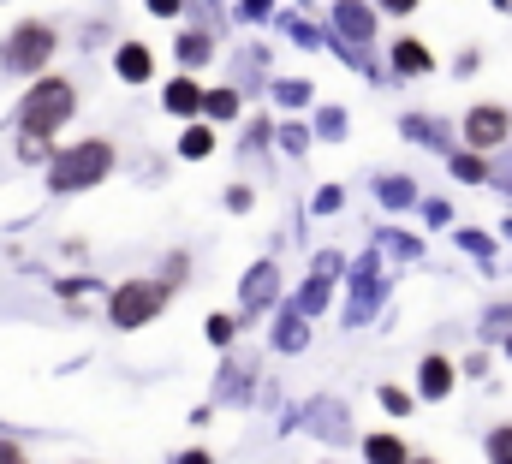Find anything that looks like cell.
Instances as JSON below:
<instances>
[{"label":"cell","instance_id":"obj_1","mask_svg":"<svg viewBox=\"0 0 512 464\" xmlns=\"http://www.w3.org/2000/svg\"><path fill=\"white\" fill-rule=\"evenodd\" d=\"M78 108V90L66 84V78H42L30 96H24V108H18V125L30 131V137H48V131H60L66 119Z\"/></svg>","mask_w":512,"mask_h":464},{"label":"cell","instance_id":"obj_2","mask_svg":"<svg viewBox=\"0 0 512 464\" xmlns=\"http://www.w3.org/2000/svg\"><path fill=\"white\" fill-rule=\"evenodd\" d=\"M114 167V143H102V137H90V143H78V149H66L60 161H54V191H90V185H102V173Z\"/></svg>","mask_w":512,"mask_h":464},{"label":"cell","instance_id":"obj_3","mask_svg":"<svg viewBox=\"0 0 512 464\" xmlns=\"http://www.w3.org/2000/svg\"><path fill=\"white\" fill-rule=\"evenodd\" d=\"M54 54V30L42 24V18H30V24H18L12 36H6V48H0V60H6V72H36L42 60Z\"/></svg>","mask_w":512,"mask_h":464},{"label":"cell","instance_id":"obj_4","mask_svg":"<svg viewBox=\"0 0 512 464\" xmlns=\"http://www.w3.org/2000/svg\"><path fill=\"white\" fill-rule=\"evenodd\" d=\"M161 286H149V280H126L120 292H114V304H108V316H114V328H143L155 310H161Z\"/></svg>","mask_w":512,"mask_h":464},{"label":"cell","instance_id":"obj_5","mask_svg":"<svg viewBox=\"0 0 512 464\" xmlns=\"http://www.w3.org/2000/svg\"><path fill=\"white\" fill-rule=\"evenodd\" d=\"M465 137H471L477 149H495V143L507 137V114H501V108H477V114L465 119Z\"/></svg>","mask_w":512,"mask_h":464},{"label":"cell","instance_id":"obj_6","mask_svg":"<svg viewBox=\"0 0 512 464\" xmlns=\"http://www.w3.org/2000/svg\"><path fill=\"white\" fill-rule=\"evenodd\" d=\"M197 108H203V90L191 78H173L167 84V114H197Z\"/></svg>","mask_w":512,"mask_h":464},{"label":"cell","instance_id":"obj_7","mask_svg":"<svg viewBox=\"0 0 512 464\" xmlns=\"http://www.w3.org/2000/svg\"><path fill=\"white\" fill-rule=\"evenodd\" d=\"M447 387H453V363L447 357H429L423 363V399H441Z\"/></svg>","mask_w":512,"mask_h":464},{"label":"cell","instance_id":"obj_8","mask_svg":"<svg viewBox=\"0 0 512 464\" xmlns=\"http://www.w3.org/2000/svg\"><path fill=\"white\" fill-rule=\"evenodd\" d=\"M120 78H126V84H143V78H149V48H137V42L120 48Z\"/></svg>","mask_w":512,"mask_h":464},{"label":"cell","instance_id":"obj_9","mask_svg":"<svg viewBox=\"0 0 512 464\" xmlns=\"http://www.w3.org/2000/svg\"><path fill=\"white\" fill-rule=\"evenodd\" d=\"M364 459L370 464H405V447H399L393 435H370V441H364Z\"/></svg>","mask_w":512,"mask_h":464},{"label":"cell","instance_id":"obj_10","mask_svg":"<svg viewBox=\"0 0 512 464\" xmlns=\"http://www.w3.org/2000/svg\"><path fill=\"white\" fill-rule=\"evenodd\" d=\"M393 66H399V72H429V54H423L417 42H399V48H393Z\"/></svg>","mask_w":512,"mask_h":464},{"label":"cell","instance_id":"obj_11","mask_svg":"<svg viewBox=\"0 0 512 464\" xmlns=\"http://www.w3.org/2000/svg\"><path fill=\"white\" fill-rule=\"evenodd\" d=\"M179 149H185V155H191V161H197V155H209V149H215V137H209V125H191V131H185V143H179Z\"/></svg>","mask_w":512,"mask_h":464},{"label":"cell","instance_id":"obj_12","mask_svg":"<svg viewBox=\"0 0 512 464\" xmlns=\"http://www.w3.org/2000/svg\"><path fill=\"white\" fill-rule=\"evenodd\" d=\"M489 464H512V423L489 435Z\"/></svg>","mask_w":512,"mask_h":464},{"label":"cell","instance_id":"obj_13","mask_svg":"<svg viewBox=\"0 0 512 464\" xmlns=\"http://www.w3.org/2000/svg\"><path fill=\"white\" fill-rule=\"evenodd\" d=\"M340 24H346L352 36H364V30H370V12H364V6H340Z\"/></svg>","mask_w":512,"mask_h":464},{"label":"cell","instance_id":"obj_14","mask_svg":"<svg viewBox=\"0 0 512 464\" xmlns=\"http://www.w3.org/2000/svg\"><path fill=\"white\" fill-rule=\"evenodd\" d=\"M179 54H185V60H203V54H209V42H203V36H179Z\"/></svg>","mask_w":512,"mask_h":464},{"label":"cell","instance_id":"obj_15","mask_svg":"<svg viewBox=\"0 0 512 464\" xmlns=\"http://www.w3.org/2000/svg\"><path fill=\"white\" fill-rule=\"evenodd\" d=\"M143 6H149V12H155V18H173V12H179V6H185V0H143Z\"/></svg>","mask_w":512,"mask_h":464},{"label":"cell","instance_id":"obj_16","mask_svg":"<svg viewBox=\"0 0 512 464\" xmlns=\"http://www.w3.org/2000/svg\"><path fill=\"white\" fill-rule=\"evenodd\" d=\"M0 464H30V459H24V453H18L12 441H0Z\"/></svg>","mask_w":512,"mask_h":464},{"label":"cell","instance_id":"obj_17","mask_svg":"<svg viewBox=\"0 0 512 464\" xmlns=\"http://www.w3.org/2000/svg\"><path fill=\"white\" fill-rule=\"evenodd\" d=\"M387 12H411V6H417V0H382Z\"/></svg>","mask_w":512,"mask_h":464},{"label":"cell","instance_id":"obj_18","mask_svg":"<svg viewBox=\"0 0 512 464\" xmlns=\"http://www.w3.org/2000/svg\"><path fill=\"white\" fill-rule=\"evenodd\" d=\"M179 464H209V453H185Z\"/></svg>","mask_w":512,"mask_h":464},{"label":"cell","instance_id":"obj_19","mask_svg":"<svg viewBox=\"0 0 512 464\" xmlns=\"http://www.w3.org/2000/svg\"><path fill=\"white\" fill-rule=\"evenodd\" d=\"M495 6H501V12H512V0H495Z\"/></svg>","mask_w":512,"mask_h":464}]
</instances>
